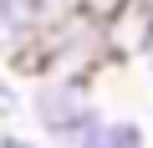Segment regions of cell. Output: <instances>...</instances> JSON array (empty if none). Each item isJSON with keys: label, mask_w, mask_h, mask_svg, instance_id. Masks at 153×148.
<instances>
[{"label": "cell", "mask_w": 153, "mask_h": 148, "mask_svg": "<svg viewBox=\"0 0 153 148\" xmlns=\"http://www.w3.org/2000/svg\"><path fill=\"white\" fill-rule=\"evenodd\" d=\"M102 66H107L102 26L87 16H71V21L41 31L16 71H26L31 82H97Z\"/></svg>", "instance_id": "6da1fadb"}, {"label": "cell", "mask_w": 153, "mask_h": 148, "mask_svg": "<svg viewBox=\"0 0 153 148\" xmlns=\"http://www.w3.org/2000/svg\"><path fill=\"white\" fill-rule=\"evenodd\" d=\"M97 82H31L26 92V112L36 123V138L46 148H82L92 138V128L107 118L97 107Z\"/></svg>", "instance_id": "7a4b0ae2"}, {"label": "cell", "mask_w": 153, "mask_h": 148, "mask_svg": "<svg viewBox=\"0 0 153 148\" xmlns=\"http://www.w3.org/2000/svg\"><path fill=\"white\" fill-rule=\"evenodd\" d=\"M41 36V0H0V66L16 71Z\"/></svg>", "instance_id": "3957f363"}, {"label": "cell", "mask_w": 153, "mask_h": 148, "mask_svg": "<svg viewBox=\"0 0 153 148\" xmlns=\"http://www.w3.org/2000/svg\"><path fill=\"white\" fill-rule=\"evenodd\" d=\"M102 41H107V66L112 61H138V56H153V21L138 10V5H128V10H117L107 26H102Z\"/></svg>", "instance_id": "277c9868"}, {"label": "cell", "mask_w": 153, "mask_h": 148, "mask_svg": "<svg viewBox=\"0 0 153 148\" xmlns=\"http://www.w3.org/2000/svg\"><path fill=\"white\" fill-rule=\"evenodd\" d=\"M82 148H148V128H143L138 118L117 112V118H102Z\"/></svg>", "instance_id": "5b68a950"}, {"label": "cell", "mask_w": 153, "mask_h": 148, "mask_svg": "<svg viewBox=\"0 0 153 148\" xmlns=\"http://www.w3.org/2000/svg\"><path fill=\"white\" fill-rule=\"evenodd\" d=\"M21 112H26V87L16 82V71L0 66V123H10V118H21Z\"/></svg>", "instance_id": "8992f818"}, {"label": "cell", "mask_w": 153, "mask_h": 148, "mask_svg": "<svg viewBox=\"0 0 153 148\" xmlns=\"http://www.w3.org/2000/svg\"><path fill=\"white\" fill-rule=\"evenodd\" d=\"M133 0H76V16H87V21H97V26H107L117 10H128Z\"/></svg>", "instance_id": "52a82bcc"}, {"label": "cell", "mask_w": 153, "mask_h": 148, "mask_svg": "<svg viewBox=\"0 0 153 148\" xmlns=\"http://www.w3.org/2000/svg\"><path fill=\"white\" fill-rule=\"evenodd\" d=\"M0 148H46L36 133H21V128H0Z\"/></svg>", "instance_id": "ba28073f"}, {"label": "cell", "mask_w": 153, "mask_h": 148, "mask_svg": "<svg viewBox=\"0 0 153 148\" xmlns=\"http://www.w3.org/2000/svg\"><path fill=\"white\" fill-rule=\"evenodd\" d=\"M133 5H138V10L148 16V21H153V0H133Z\"/></svg>", "instance_id": "9c48e42d"}]
</instances>
